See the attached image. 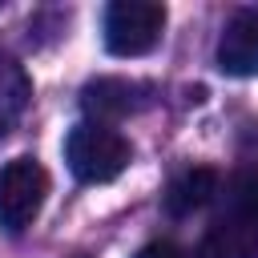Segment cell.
<instances>
[{"label":"cell","instance_id":"cell-1","mask_svg":"<svg viewBox=\"0 0 258 258\" xmlns=\"http://www.w3.org/2000/svg\"><path fill=\"white\" fill-rule=\"evenodd\" d=\"M129 157H133L129 137L113 125H101V121H81L64 137V161H69L73 177L85 185H101V181L121 177Z\"/></svg>","mask_w":258,"mask_h":258},{"label":"cell","instance_id":"cell-2","mask_svg":"<svg viewBox=\"0 0 258 258\" xmlns=\"http://www.w3.org/2000/svg\"><path fill=\"white\" fill-rule=\"evenodd\" d=\"M206 258H258V173L238 177L230 194V210L210 226Z\"/></svg>","mask_w":258,"mask_h":258},{"label":"cell","instance_id":"cell-3","mask_svg":"<svg viewBox=\"0 0 258 258\" xmlns=\"http://www.w3.org/2000/svg\"><path fill=\"white\" fill-rule=\"evenodd\" d=\"M105 48L113 56H145L165 32V8L157 0H113L105 8Z\"/></svg>","mask_w":258,"mask_h":258},{"label":"cell","instance_id":"cell-4","mask_svg":"<svg viewBox=\"0 0 258 258\" xmlns=\"http://www.w3.org/2000/svg\"><path fill=\"white\" fill-rule=\"evenodd\" d=\"M48 194V173L36 157H12L0 169V230L4 234H24Z\"/></svg>","mask_w":258,"mask_h":258},{"label":"cell","instance_id":"cell-5","mask_svg":"<svg viewBox=\"0 0 258 258\" xmlns=\"http://www.w3.org/2000/svg\"><path fill=\"white\" fill-rule=\"evenodd\" d=\"M145 85L137 81H125V77H97L81 89V109L89 113V121H101V125H113L129 113H137L145 105Z\"/></svg>","mask_w":258,"mask_h":258},{"label":"cell","instance_id":"cell-6","mask_svg":"<svg viewBox=\"0 0 258 258\" xmlns=\"http://www.w3.org/2000/svg\"><path fill=\"white\" fill-rule=\"evenodd\" d=\"M214 60L226 77H258V12L242 8L226 20Z\"/></svg>","mask_w":258,"mask_h":258},{"label":"cell","instance_id":"cell-7","mask_svg":"<svg viewBox=\"0 0 258 258\" xmlns=\"http://www.w3.org/2000/svg\"><path fill=\"white\" fill-rule=\"evenodd\" d=\"M28 105H32V77L24 73L20 60L0 56V141L20 125Z\"/></svg>","mask_w":258,"mask_h":258},{"label":"cell","instance_id":"cell-8","mask_svg":"<svg viewBox=\"0 0 258 258\" xmlns=\"http://www.w3.org/2000/svg\"><path fill=\"white\" fill-rule=\"evenodd\" d=\"M214 194H218V173L206 169V165H198V169H185V173H177V177L169 181V189H165V210H169L173 218H185V214L202 210L206 202H214Z\"/></svg>","mask_w":258,"mask_h":258},{"label":"cell","instance_id":"cell-9","mask_svg":"<svg viewBox=\"0 0 258 258\" xmlns=\"http://www.w3.org/2000/svg\"><path fill=\"white\" fill-rule=\"evenodd\" d=\"M133 258H194L185 246H177V242H169V238H157V242H145Z\"/></svg>","mask_w":258,"mask_h":258},{"label":"cell","instance_id":"cell-10","mask_svg":"<svg viewBox=\"0 0 258 258\" xmlns=\"http://www.w3.org/2000/svg\"><path fill=\"white\" fill-rule=\"evenodd\" d=\"M77 258H85V254H77Z\"/></svg>","mask_w":258,"mask_h":258}]
</instances>
